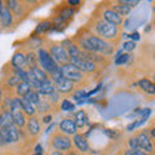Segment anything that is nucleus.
Instances as JSON below:
<instances>
[{
  "instance_id": "a19ab883",
  "label": "nucleus",
  "mask_w": 155,
  "mask_h": 155,
  "mask_svg": "<svg viewBox=\"0 0 155 155\" xmlns=\"http://www.w3.org/2000/svg\"><path fill=\"white\" fill-rule=\"evenodd\" d=\"M35 153H39V154H43V146H41V145H40V143H39V145H36V146H35Z\"/></svg>"
},
{
  "instance_id": "f03ea898",
  "label": "nucleus",
  "mask_w": 155,
  "mask_h": 155,
  "mask_svg": "<svg viewBox=\"0 0 155 155\" xmlns=\"http://www.w3.org/2000/svg\"><path fill=\"white\" fill-rule=\"evenodd\" d=\"M92 21H93V26H89V28L94 30V32L97 34V35L101 36L102 39H105V40L114 41L119 38V35H120V27L119 26H115V25H113V23L105 21L104 18H101L100 14L98 16L92 17Z\"/></svg>"
},
{
  "instance_id": "423d86ee",
  "label": "nucleus",
  "mask_w": 155,
  "mask_h": 155,
  "mask_svg": "<svg viewBox=\"0 0 155 155\" xmlns=\"http://www.w3.org/2000/svg\"><path fill=\"white\" fill-rule=\"evenodd\" d=\"M51 140H52L51 145L56 150H58V151H69V150L71 149V146H72V142H71L70 137L67 134L62 133L61 130L60 132L53 133Z\"/></svg>"
},
{
  "instance_id": "a18cd8bd",
  "label": "nucleus",
  "mask_w": 155,
  "mask_h": 155,
  "mask_svg": "<svg viewBox=\"0 0 155 155\" xmlns=\"http://www.w3.org/2000/svg\"><path fill=\"white\" fill-rule=\"evenodd\" d=\"M0 143H5V142H4V138H3V134H2V129H0Z\"/></svg>"
},
{
  "instance_id": "5fc2aeb1",
  "label": "nucleus",
  "mask_w": 155,
  "mask_h": 155,
  "mask_svg": "<svg viewBox=\"0 0 155 155\" xmlns=\"http://www.w3.org/2000/svg\"><path fill=\"white\" fill-rule=\"evenodd\" d=\"M0 145H2V143H0Z\"/></svg>"
},
{
  "instance_id": "9d476101",
  "label": "nucleus",
  "mask_w": 155,
  "mask_h": 155,
  "mask_svg": "<svg viewBox=\"0 0 155 155\" xmlns=\"http://www.w3.org/2000/svg\"><path fill=\"white\" fill-rule=\"evenodd\" d=\"M75 13H76V9L70 7L67 3L60 4V5L54 9V17L64 19V21H66V22H70L71 19L74 18Z\"/></svg>"
},
{
  "instance_id": "bb28decb",
  "label": "nucleus",
  "mask_w": 155,
  "mask_h": 155,
  "mask_svg": "<svg viewBox=\"0 0 155 155\" xmlns=\"http://www.w3.org/2000/svg\"><path fill=\"white\" fill-rule=\"evenodd\" d=\"M14 124V120H13V115L11 111H3V118H2V123H0V128L3 127H9V125Z\"/></svg>"
},
{
  "instance_id": "ddd939ff",
  "label": "nucleus",
  "mask_w": 155,
  "mask_h": 155,
  "mask_svg": "<svg viewBox=\"0 0 155 155\" xmlns=\"http://www.w3.org/2000/svg\"><path fill=\"white\" fill-rule=\"evenodd\" d=\"M56 84V89L57 92H60L61 94H69V93H72L74 92V88H75V83H72L71 80L66 79L65 76H61L60 79H57L54 81Z\"/></svg>"
},
{
  "instance_id": "0eeeda50",
  "label": "nucleus",
  "mask_w": 155,
  "mask_h": 155,
  "mask_svg": "<svg viewBox=\"0 0 155 155\" xmlns=\"http://www.w3.org/2000/svg\"><path fill=\"white\" fill-rule=\"evenodd\" d=\"M60 70L62 72V75H64L66 79L71 80L72 83H81L84 79V72H81L78 67H75L72 64H66V65H62L60 66Z\"/></svg>"
},
{
  "instance_id": "f8f14e48",
  "label": "nucleus",
  "mask_w": 155,
  "mask_h": 155,
  "mask_svg": "<svg viewBox=\"0 0 155 155\" xmlns=\"http://www.w3.org/2000/svg\"><path fill=\"white\" fill-rule=\"evenodd\" d=\"M28 71V78H30V81L28 83H32V81H44V80H48L49 79V74L47 71H44L41 69L40 66H34V67H30L27 70Z\"/></svg>"
},
{
  "instance_id": "20e7f679",
  "label": "nucleus",
  "mask_w": 155,
  "mask_h": 155,
  "mask_svg": "<svg viewBox=\"0 0 155 155\" xmlns=\"http://www.w3.org/2000/svg\"><path fill=\"white\" fill-rule=\"evenodd\" d=\"M48 51H49L51 56L53 57V60L57 62L58 66L66 65L70 62V57L67 54V51L62 43H53V44L49 45Z\"/></svg>"
},
{
  "instance_id": "c03bdc74",
  "label": "nucleus",
  "mask_w": 155,
  "mask_h": 155,
  "mask_svg": "<svg viewBox=\"0 0 155 155\" xmlns=\"http://www.w3.org/2000/svg\"><path fill=\"white\" fill-rule=\"evenodd\" d=\"M49 155H65L64 151H58V150H54V151H52Z\"/></svg>"
},
{
  "instance_id": "c9c22d12",
  "label": "nucleus",
  "mask_w": 155,
  "mask_h": 155,
  "mask_svg": "<svg viewBox=\"0 0 155 155\" xmlns=\"http://www.w3.org/2000/svg\"><path fill=\"white\" fill-rule=\"evenodd\" d=\"M60 92H53V93L52 94H49V96H47L48 97V101H49V102L51 104H57L58 102V101H60Z\"/></svg>"
},
{
  "instance_id": "1a4fd4ad",
  "label": "nucleus",
  "mask_w": 155,
  "mask_h": 155,
  "mask_svg": "<svg viewBox=\"0 0 155 155\" xmlns=\"http://www.w3.org/2000/svg\"><path fill=\"white\" fill-rule=\"evenodd\" d=\"M136 137H137V141H138V146L140 149L142 150V151L147 153L151 155L155 150H154V145H153V137L150 136L149 132L146 130H142V132H140L136 134Z\"/></svg>"
},
{
  "instance_id": "79ce46f5",
  "label": "nucleus",
  "mask_w": 155,
  "mask_h": 155,
  "mask_svg": "<svg viewBox=\"0 0 155 155\" xmlns=\"http://www.w3.org/2000/svg\"><path fill=\"white\" fill-rule=\"evenodd\" d=\"M23 2H25L26 4H28V5H31V4H32V5H36V4L39 3L38 0H23Z\"/></svg>"
},
{
  "instance_id": "8fccbe9b",
  "label": "nucleus",
  "mask_w": 155,
  "mask_h": 155,
  "mask_svg": "<svg viewBox=\"0 0 155 155\" xmlns=\"http://www.w3.org/2000/svg\"><path fill=\"white\" fill-rule=\"evenodd\" d=\"M2 118H3V113H0V123H2Z\"/></svg>"
},
{
  "instance_id": "aec40b11",
  "label": "nucleus",
  "mask_w": 155,
  "mask_h": 155,
  "mask_svg": "<svg viewBox=\"0 0 155 155\" xmlns=\"http://www.w3.org/2000/svg\"><path fill=\"white\" fill-rule=\"evenodd\" d=\"M52 28H53L52 19H44V21H41V22L36 26V28H35V34H34V35L41 36V35H44V34L52 31Z\"/></svg>"
},
{
  "instance_id": "4468645a",
  "label": "nucleus",
  "mask_w": 155,
  "mask_h": 155,
  "mask_svg": "<svg viewBox=\"0 0 155 155\" xmlns=\"http://www.w3.org/2000/svg\"><path fill=\"white\" fill-rule=\"evenodd\" d=\"M58 129H60L62 133L67 134V136H74V134L78 133V129L79 128H78L76 123L72 119L65 118V119L61 120L60 124H58Z\"/></svg>"
},
{
  "instance_id": "f3484780",
  "label": "nucleus",
  "mask_w": 155,
  "mask_h": 155,
  "mask_svg": "<svg viewBox=\"0 0 155 155\" xmlns=\"http://www.w3.org/2000/svg\"><path fill=\"white\" fill-rule=\"evenodd\" d=\"M36 91L39 92V94H41V96H49L53 92H56L57 89H56V84L53 83L51 79H48L44 81H40V84H39Z\"/></svg>"
},
{
  "instance_id": "c756f323",
  "label": "nucleus",
  "mask_w": 155,
  "mask_h": 155,
  "mask_svg": "<svg viewBox=\"0 0 155 155\" xmlns=\"http://www.w3.org/2000/svg\"><path fill=\"white\" fill-rule=\"evenodd\" d=\"M129 58H130V54L127 52H123V53H118L115 57V65H124V64H127V62L129 61Z\"/></svg>"
},
{
  "instance_id": "5701e85b",
  "label": "nucleus",
  "mask_w": 155,
  "mask_h": 155,
  "mask_svg": "<svg viewBox=\"0 0 155 155\" xmlns=\"http://www.w3.org/2000/svg\"><path fill=\"white\" fill-rule=\"evenodd\" d=\"M21 105H22V110L23 113H25L27 116H35L36 114V105L31 104L30 101H27L26 98H23V97H21Z\"/></svg>"
},
{
  "instance_id": "2eb2a0df",
  "label": "nucleus",
  "mask_w": 155,
  "mask_h": 155,
  "mask_svg": "<svg viewBox=\"0 0 155 155\" xmlns=\"http://www.w3.org/2000/svg\"><path fill=\"white\" fill-rule=\"evenodd\" d=\"M14 22V14L9 11V9L4 5L0 11V25H2L4 28L11 27Z\"/></svg>"
},
{
  "instance_id": "e433bc0d",
  "label": "nucleus",
  "mask_w": 155,
  "mask_h": 155,
  "mask_svg": "<svg viewBox=\"0 0 155 155\" xmlns=\"http://www.w3.org/2000/svg\"><path fill=\"white\" fill-rule=\"evenodd\" d=\"M128 146H129V149H133V150L140 149L138 141H137V137H136V136H133V137H130V138L128 140Z\"/></svg>"
},
{
  "instance_id": "09e8293b",
  "label": "nucleus",
  "mask_w": 155,
  "mask_h": 155,
  "mask_svg": "<svg viewBox=\"0 0 155 155\" xmlns=\"http://www.w3.org/2000/svg\"><path fill=\"white\" fill-rule=\"evenodd\" d=\"M38 2L43 4V3H48V2H51V0H38Z\"/></svg>"
},
{
  "instance_id": "9b49d317",
  "label": "nucleus",
  "mask_w": 155,
  "mask_h": 155,
  "mask_svg": "<svg viewBox=\"0 0 155 155\" xmlns=\"http://www.w3.org/2000/svg\"><path fill=\"white\" fill-rule=\"evenodd\" d=\"M0 129H2V134L5 143H13L19 140V128L16 124H12L9 127H3Z\"/></svg>"
},
{
  "instance_id": "72a5a7b5",
  "label": "nucleus",
  "mask_w": 155,
  "mask_h": 155,
  "mask_svg": "<svg viewBox=\"0 0 155 155\" xmlns=\"http://www.w3.org/2000/svg\"><path fill=\"white\" fill-rule=\"evenodd\" d=\"M134 48H136V43H134L133 40H129V41H125L124 44H123V47H122V51H123V52H127V53H129V52L134 51Z\"/></svg>"
},
{
  "instance_id": "7ed1b4c3",
  "label": "nucleus",
  "mask_w": 155,
  "mask_h": 155,
  "mask_svg": "<svg viewBox=\"0 0 155 155\" xmlns=\"http://www.w3.org/2000/svg\"><path fill=\"white\" fill-rule=\"evenodd\" d=\"M38 61H39V66L41 67L44 71H47L48 74H53L56 70H58V66L57 62L53 60V57L51 56L49 51L47 49V48L41 47L40 49H38Z\"/></svg>"
},
{
  "instance_id": "864d4df0",
  "label": "nucleus",
  "mask_w": 155,
  "mask_h": 155,
  "mask_svg": "<svg viewBox=\"0 0 155 155\" xmlns=\"http://www.w3.org/2000/svg\"><path fill=\"white\" fill-rule=\"evenodd\" d=\"M107 2H118V0H107Z\"/></svg>"
},
{
  "instance_id": "393cba45",
  "label": "nucleus",
  "mask_w": 155,
  "mask_h": 155,
  "mask_svg": "<svg viewBox=\"0 0 155 155\" xmlns=\"http://www.w3.org/2000/svg\"><path fill=\"white\" fill-rule=\"evenodd\" d=\"M51 109H52V105L48 100H40L39 102L36 104V111L41 115H47L51 113Z\"/></svg>"
},
{
  "instance_id": "49530a36",
  "label": "nucleus",
  "mask_w": 155,
  "mask_h": 155,
  "mask_svg": "<svg viewBox=\"0 0 155 155\" xmlns=\"http://www.w3.org/2000/svg\"><path fill=\"white\" fill-rule=\"evenodd\" d=\"M3 100H4V98H3V91L0 89V104L3 102Z\"/></svg>"
},
{
  "instance_id": "b1692460",
  "label": "nucleus",
  "mask_w": 155,
  "mask_h": 155,
  "mask_svg": "<svg viewBox=\"0 0 155 155\" xmlns=\"http://www.w3.org/2000/svg\"><path fill=\"white\" fill-rule=\"evenodd\" d=\"M74 122L76 123L78 128H83L88 123V116H87V113L84 110H79L76 111L75 115H74Z\"/></svg>"
},
{
  "instance_id": "a211bd4d",
  "label": "nucleus",
  "mask_w": 155,
  "mask_h": 155,
  "mask_svg": "<svg viewBox=\"0 0 155 155\" xmlns=\"http://www.w3.org/2000/svg\"><path fill=\"white\" fill-rule=\"evenodd\" d=\"M11 65L13 66V69H25L26 66V54L22 53L21 51H17L12 57Z\"/></svg>"
},
{
  "instance_id": "de8ad7c7",
  "label": "nucleus",
  "mask_w": 155,
  "mask_h": 155,
  "mask_svg": "<svg viewBox=\"0 0 155 155\" xmlns=\"http://www.w3.org/2000/svg\"><path fill=\"white\" fill-rule=\"evenodd\" d=\"M67 155H78L75 151H71V150H69V153H67Z\"/></svg>"
},
{
  "instance_id": "7c9ffc66",
  "label": "nucleus",
  "mask_w": 155,
  "mask_h": 155,
  "mask_svg": "<svg viewBox=\"0 0 155 155\" xmlns=\"http://www.w3.org/2000/svg\"><path fill=\"white\" fill-rule=\"evenodd\" d=\"M72 97H74V100H76L78 102H81V101H84V98L88 97V93H85L83 89H79V91L72 92Z\"/></svg>"
},
{
  "instance_id": "4be33fe9",
  "label": "nucleus",
  "mask_w": 155,
  "mask_h": 155,
  "mask_svg": "<svg viewBox=\"0 0 155 155\" xmlns=\"http://www.w3.org/2000/svg\"><path fill=\"white\" fill-rule=\"evenodd\" d=\"M138 85H140V88L145 92V93L155 94V83L154 81L146 79V78H143V79H141L138 81Z\"/></svg>"
},
{
  "instance_id": "58836bf2",
  "label": "nucleus",
  "mask_w": 155,
  "mask_h": 155,
  "mask_svg": "<svg viewBox=\"0 0 155 155\" xmlns=\"http://www.w3.org/2000/svg\"><path fill=\"white\" fill-rule=\"evenodd\" d=\"M52 114H47L43 116V120H41V123H44V124H48V123H51L52 122Z\"/></svg>"
},
{
  "instance_id": "dca6fc26",
  "label": "nucleus",
  "mask_w": 155,
  "mask_h": 155,
  "mask_svg": "<svg viewBox=\"0 0 155 155\" xmlns=\"http://www.w3.org/2000/svg\"><path fill=\"white\" fill-rule=\"evenodd\" d=\"M74 143L76 149L81 153H89L91 151V147H89V143H88V140L84 134L81 133H76L74 134Z\"/></svg>"
},
{
  "instance_id": "a878e982",
  "label": "nucleus",
  "mask_w": 155,
  "mask_h": 155,
  "mask_svg": "<svg viewBox=\"0 0 155 155\" xmlns=\"http://www.w3.org/2000/svg\"><path fill=\"white\" fill-rule=\"evenodd\" d=\"M32 88L28 81H21L17 87H16V93L18 97H25L28 92H30Z\"/></svg>"
},
{
  "instance_id": "cd10ccee",
  "label": "nucleus",
  "mask_w": 155,
  "mask_h": 155,
  "mask_svg": "<svg viewBox=\"0 0 155 155\" xmlns=\"http://www.w3.org/2000/svg\"><path fill=\"white\" fill-rule=\"evenodd\" d=\"M26 65L30 67H34V66H38L39 65V61H38V54H35L32 51H28L26 53Z\"/></svg>"
},
{
  "instance_id": "2f4dec72",
  "label": "nucleus",
  "mask_w": 155,
  "mask_h": 155,
  "mask_svg": "<svg viewBox=\"0 0 155 155\" xmlns=\"http://www.w3.org/2000/svg\"><path fill=\"white\" fill-rule=\"evenodd\" d=\"M60 107H61L62 111H72V110L75 109V105L72 104L70 100H64V101L61 102Z\"/></svg>"
},
{
  "instance_id": "6e6552de",
  "label": "nucleus",
  "mask_w": 155,
  "mask_h": 155,
  "mask_svg": "<svg viewBox=\"0 0 155 155\" xmlns=\"http://www.w3.org/2000/svg\"><path fill=\"white\" fill-rule=\"evenodd\" d=\"M70 64H72L75 67H78L81 72L84 74H92L97 70V64L92 61H88V60H84L81 57H72L70 58Z\"/></svg>"
},
{
  "instance_id": "ea45409f",
  "label": "nucleus",
  "mask_w": 155,
  "mask_h": 155,
  "mask_svg": "<svg viewBox=\"0 0 155 155\" xmlns=\"http://www.w3.org/2000/svg\"><path fill=\"white\" fill-rule=\"evenodd\" d=\"M129 38L132 39L133 41H137V40H140V34H138V32H132V34L129 35Z\"/></svg>"
},
{
  "instance_id": "c85d7f7f",
  "label": "nucleus",
  "mask_w": 155,
  "mask_h": 155,
  "mask_svg": "<svg viewBox=\"0 0 155 155\" xmlns=\"http://www.w3.org/2000/svg\"><path fill=\"white\" fill-rule=\"evenodd\" d=\"M23 98H26L27 101H30L31 104H34V105H36L39 101H40V94H39V92L38 91H35V89H31L28 93L23 97Z\"/></svg>"
},
{
  "instance_id": "3c124183",
  "label": "nucleus",
  "mask_w": 155,
  "mask_h": 155,
  "mask_svg": "<svg viewBox=\"0 0 155 155\" xmlns=\"http://www.w3.org/2000/svg\"><path fill=\"white\" fill-rule=\"evenodd\" d=\"M153 79H154V83H155V72H154V75H153Z\"/></svg>"
},
{
  "instance_id": "f704fd0d",
  "label": "nucleus",
  "mask_w": 155,
  "mask_h": 155,
  "mask_svg": "<svg viewBox=\"0 0 155 155\" xmlns=\"http://www.w3.org/2000/svg\"><path fill=\"white\" fill-rule=\"evenodd\" d=\"M123 155H150V154L142 151L141 149H137V150L129 149V150H127V151H124V153H123Z\"/></svg>"
},
{
  "instance_id": "412c9836",
  "label": "nucleus",
  "mask_w": 155,
  "mask_h": 155,
  "mask_svg": "<svg viewBox=\"0 0 155 155\" xmlns=\"http://www.w3.org/2000/svg\"><path fill=\"white\" fill-rule=\"evenodd\" d=\"M26 128H27L28 134H31V136H38L40 133V123H39V120L35 116H31V118L27 120Z\"/></svg>"
},
{
  "instance_id": "f257e3e1",
  "label": "nucleus",
  "mask_w": 155,
  "mask_h": 155,
  "mask_svg": "<svg viewBox=\"0 0 155 155\" xmlns=\"http://www.w3.org/2000/svg\"><path fill=\"white\" fill-rule=\"evenodd\" d=\"M72 41L81 51L93 52V53H98V54H104V56H110L115 51L114 44H111V41L105 40V39L98 36L89 27L81 28L74 36Z\"/></svg>"
},
{
  "instance_id": "6ab92c4d",
  "label": "nucleus",
  "mask_w": 155,
  "mask_h": 155,
  "mask_svg": "<svg viewBox=\"0 0 155 155\" xmlns=\"http://www.w3.org/2000/svg\"><path fill=\"white\" fill-rule=\"evenodd\" d=\"M106 2H107V0H106ZM107 3H109V5L111 7V9H113L114 12H116L120 17H123V18L127 17L133 9V8H130L128 5H124V4H118V3H113V2H107Z\"/></svg>"
},
{
  "instance_id": "4c0bfd02",
  "label": "nucleus",
  "mask_w": 155,
  "mask_h": 155,
  "mask_svg": "<svg viewBox=\"0 0 155 155\" xmlns=\"http://www.w3.org/2000/svg\"><path fill=\"white\" fill-rule=\"evenodd\" d=\"M66 3L72 8H76V7H79L81 4V0H66Z\"/></svg>"
},
{
  "instance_id": "39448f33",
  "label": "nucleus",
  "mask_w": 155,
  "mask_h": 155,
  "mask_svg": "<svg viewBox=\"0 0 155 155\" xmlns=\"http://www.w3.org/2000/svg\"><path fill=\"white\" fill-rule=\"evenodd\" d=\"M96 12L100 14L101 18H104L105 21L113 23V25H115V26H120L123 23V17H120L118 13L114 12L110 5H104V3L97 7Z\"/></svg>"
},
{
  "instance_id": "603ef678",
  "label": "nucleus",
  "mask_w": 155,
  "mask_h": 155,
  "mask_svg": "<svg viewBox=\"0 0 155 155\" xmlns=\"http://www.w3.org/2000/svg\"><path fill=\"white\" fill-rule=\"evenodd\" d=\"M32 155H43V154H39V153H35V154H32Z\"/></svg>"
},
{
  "instance_id": "473e14b6",
  "label": "nucleus",
  "mask_w": 155,
  "mask_h": 155,
  "mask_svg": "<svg viewBox=\"0 0 155 155\" xmlns=\"http://www.w3.org/2000/svg\"><path fill=\"white\" fill-rule=\"evenodd\" d=\"M141 0H118V2H113V3H118V4H124L130 8H134L136 5H138Z\"/></svg>"
},
{
  "instance_id": "37998d69",
  "label": "nucleus",
  "mask_w": 155,
  "mask_h": 155,
  "mask_svg": "<svg viewBox=\"0 0 155 155\" xmlns=\"http://www.w3.org/2000/svg\"><path fill=\"white\" fill-rule=\"evenodd\" d=\"M150 136H151V137H153V140H155V125H153V127L151 128H150Z\"/></svg>"
}]
</instances>
